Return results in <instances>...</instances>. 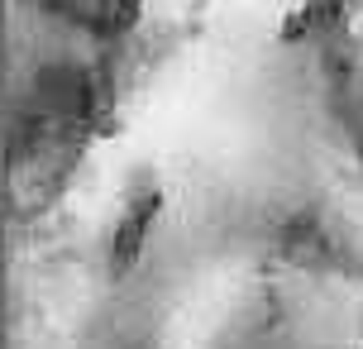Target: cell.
Returning <instances> with one entry per match:
<instances>
[{"instance_id": "3957f363", "label": "cell", "mask_w": 363, "mask_h": 349, "mask_svg": "<svg viewBox=\"0 0 363 349\" xmlns=\"http://www.w3.org/2000/svg\"><path fill=\"white\" fill-rule=\"evenodd\" d=\"M67 349H167V311L153 282H120L91 301Z\"/></svg>"}, {"instance_id": "6da1fadb", "label": "cell", "mask_w": 363, "mask_h": 349, "mask_svg": "<svg viewBox=\"0 0 363 349\" xmlns=\"http://www.w3.org/2000/svg\"><path fill=\"white\" fill-rule=\"evenodd\" d=\"M106 106L101 62L77 48H48L34 62H19L10 92V201L15 211L48 206L57 187L72 177L77 158L96 134Z\"/></svg>"}, {"instance_id": "5b68a950", "label": "cell", "mask_w": 363, "mask_h": 349, "mask_svg": "<svg viewBox=\"0 0 363 349\" xmlns=\"http://www.w3.org/2000/svg\"><path fill=\"white\" fill-rule=\"evenodd\" d=\"M354 349H363V301H359V316H354Z\"/></svg>"}, {"instance_id": "277c9868", "label": "cell", "mask_w": 363, "mask_h": 349, "mask_svg": "<svg viewBox=\"0 0 363 349\" xmlns=\"http://www.w3.org/2000/svg\"><path fill=\"white\" fill-rule=\"evenodd\" d=\"M29 5L72 34H120L144 0H29Z\"/></svg>"}, {"instance_id": "7a4b0ae2", "label": "cell", "mask_w": 363, "mask_h": 349, "mask_svg": "<svg viewBox=\"0 0 363 349\" xmlns=\"http://www.w3.org/2000/svg\"><path fill=\"white\" fill-rule=\"evenodd\" d=\"M196 349H320V335L291 297L254 287L206 326Z\"/></svg>"}]
</instances>
